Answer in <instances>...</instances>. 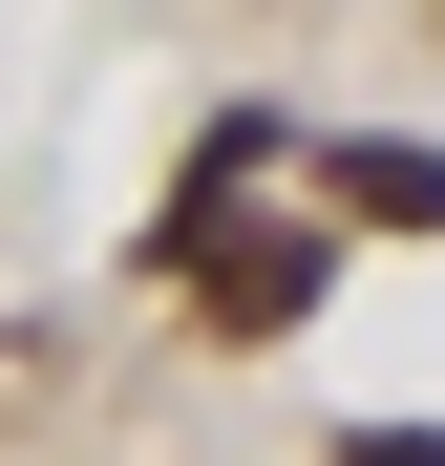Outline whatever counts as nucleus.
<instances>
[{
    "label": "nucleus",
    "mask_w": 445,
    "mask_h": 466,
    "mask_svg": "<svg viewBox=\"0 0 445 466\" xmlns=\"http://www.w3.org/2000/svg\"><path fill=\"white\" fill-rule=\"evenodd\" d=\"M319 276H339V233H297V212L191 233V319H212V339H297V319H319Z\"/></svg>",
    "instance_id": "1"
},
{
    "label": "nucleus",
    "mask_w": 445,
    "mask_h": 466,
    "mask_svg": "<svg viewBox=\"0 0 445 466\" xmlns=\"http://www.w3.org/2000/svg\"><path fill=\"white\" fill-rule=\"evenodd\" d=\"M319 191L360 233H445V148H319Z\"/></svg>",
    "instance_id": "2"
},
{
    "label": "nucleus",
    "mask_w": 445,
    "mask_h": 466,
    "mask_svg": "<svg viewBox=\"0 0 445 466\" xmlns=\"http://www.w3.org/2000/svg\"><path fill=\"white\" fill-rule=\"evenodd\" d=\"M360 466H445V445H403V424H382V445H360Z\"/></svg>",
    "instance_id": "3"
}]
</instances>
